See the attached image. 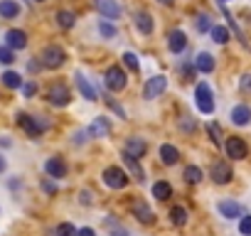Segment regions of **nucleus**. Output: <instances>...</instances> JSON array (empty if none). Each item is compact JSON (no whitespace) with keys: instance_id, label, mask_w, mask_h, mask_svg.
Returning a JSON list of instances; mask_svg holds the SVG:
<instances>
[{"instance_id":"30","label":"nucleus","mask_w":251,"mask_h":236,"mask_svg":"<svg viewBox=\"0 0 251 236\" xmlns=\"http://www.w3.org/2000/svg\"><path fill=\"white\" fill-rule=\"evenodd\" d=\"M209 35H212V40H214L217 45H226V42L231 40V37H229V30H226V27H222V25H214Z\"/></svg>"},{"instance_id":"38","label":"nucleus","mask_w":251,"mask_h":236,"mask_svg":"<svg viewBox=\"0 0 251 236\" xmlns=\"http://www.w3.org/2000/svg\"><path fill=\"white\" fill-rule=\"evenodd\" d=\"M40 189H42L45 194H50V197H54V194H57V182H54L52 177H45V180L40 182Z\"/></svg>"},{"instance_id":"20","label":"nucleus","mask_w":251,"mask_h":236,"mask_svg":"<svg viewBox=\"0 0 251 236\" xmlns=\"http://www.w3.org/2000/svg\"><path fill=\"white\" fill-rule=\"evenodd\" d=\"M121 160H123V165L131 170V175L138 180V182H143L146 180V172H143V167H141V163H138V158H133V155H128V153H121Z\"/></svg>"},{"instance_id":"16","label":"nucleus","mask_w":251,"mask_h":236,"mask_svg":"<svg viewBox=\"0 0 251 236\" xmlns=\"http://www.w3.org/2000/svg\"><path fill=\"white\" fill-rule=\"evenodd\" d=\"M86 131H89V138H103V136H108V133H111V118L96 116L94 123H91Z\"/></svg>"},{"instance_id":"5","label":"nucleus","mask_w":251,"mask_h":236,"mask_svg":"<svg viewBox=\"0 0 251 236\" xmlns=\"http://www.w3.org/2000/svg\"><path fill=\"white\" fill-rule=\"evenodd\" d=\"M103 81H106V89L108 91H113V94H118V91H123L126 89V84H128V76H126V71L121 69V67H108L106 69V76H103Z\"/></svg>"},{"instance_id":"14","label":"nucleus","mask_w":251,"mask_h":236,"mask_svg":"<svg viewBox=\"0 0 251 236\" xmlns=\"http://www.w3.org/2000/svg\"><path fill=\"white\" fill-rule=\"evenodd\" d=\"M133 25H136V30H138L141 35H151V32L155 30V20H153V15L146 13V10L133 13Z\"/></svg>"},{"instance_id":"35","label":"nucleus","mask_w":251,"mask_h":236,"mask_svg":"<svg viewBox=\"0 0 251 236\" xmlns=\"http://www.w3.org/2000/svg\"><path fill=\"white\" fill-rule=\"evenodd\" d=\"M106 226L111 229V236H131V231L126 229V226H121L118 221L113 224V219H106Z\"/></svg>"},{"instance_id":"41","label":"nucleus","mask_w":251,"mask_h":236,"mask_svg":"<svg viewBox=\"0 0 251 236\" xmlns=\"http://www.w3.org/2000/svg\"><path fill=\"white\" fill-rule=\"evenodd\" d=\"M35 94H37V84H35V81H25V84H23V96H25V98H32Z\"/></svg>"},{"instance_id":"13","label":"nucleus","mask_w":251,"mask_h":236,"mask_svg":"<svg viewBox=\"0 0 251 236\" xmlns=\"http://www.w3.org/2000/svg\"><path fill=\"white\" fill-rule=\"evenodd\" d=\"M91 3L103 18H108V20H118L121 18V3L118 0H91Z\"/></svg>"},{"instance_id":"37","label":"nucleus","mask_w":251,"mask_h":236,"mask_svg":"<svg viewBox=\"0 0 251 236\" xmlns=\"http://www.w3.org/2000/svg\"><path fill=\"white\" fill-rule=\"evenodd\" d=\"M15 62V52L8 45H0V64H13Z\"/></svg>"},{"instance_id":"36","label":"nucleus","mask_w":251,"mask_h":236,"mask_svg":"<svg viewBox=\"0 0 251 236\" xmlns=\"http://www.w3.org/2000/svg\"><path fill=\"white\" fill-rule=\"evenodd\" d=\"M123 64L128 67L131 71H138L141 69V62H138V54H133V52H126L123 54Z\"/></svg>"},{"instance_id":"49","label":"nucleus","mask_w":251,"mask_h":236,"mask_svg":"<svg viewBox=\"0 0 251 236\" xmlns=\"http://www.w3.org/2000/svg\"><path fill=\"white\" fill-rule=\"evenodd\" d=\"M160 3H163V5H173V3H175V0H160Z\"/></svg>"},{"instance_id":"51","label":"nucleus","mask_w":251,"mask_h":236,"mask_svg":"<svg viewBox=\"0 0 251 236\" xmlns=\"http://www.w3.org/2000/svg\"><path fill=\"white\" fill-rule=\"evenodd\" d=\"M35 3H45V0H35Z\"/></svg>"},{"instance_id":"26","label":"nucleus","mask_w":251,"mask_h":236,"mask_svg":"<svg viewBox=\"0 0 251 236\" xmlns=\"http://www.w3.org/2000/svg\"><path fill=\"white\" fill-rule=\"evenodd\" d=\"M54 20H57V25H59L62 30H72V27L76 25V15H74L72 10H59V13L54 15Z\"/></svg>"},{"instance_id":"21","label":"nucleus","mask_w":251,"mask_h":236,"mask_svg":"<svg viewBox=\"0 0 251 236\" xmlns=\"http://www.w3.org/2000/svg\"><path fill=\"white\" fill-rule=\"evenodd\" d=\"M126 153L141 160V158L148 153V145H146V141H143V138H128V141H126Z\"/></svg>"},{"instance_id":"4","label":"nucleus","mask_w":251,"mask_h":236,"mask_svg":"<svg viewBox=\"0 0 251 236\" xmlns=\"http://www.w3.org/2000/svg\"><path fill=\"white\" fill-rule=\"evenodd\" d=\"M40 62H42L45 69H59V67L67 62V52H64L62 47H57V45H47V47L42 49Z\"/></svg>"},{"instance_id":"8","label":"nucleus","mask_w":251,"mask_h":236,"mask_svg":"<svg viewBox=\"0 0 251 236\" xmlns=\"http://www.w3.org/2000/svg\"><path fill=\"white\" fill-rule=\"evenodd\" d=\"M165 89H168V79H165L163 74H158V76H153V79L146 81V86H143V98H146V101H153V98L163 96Z\"/></svg>"},{"instance_id":"19","label":"nucleus","mask_w":251,"mask_h":236,"mask_svg":"<svg viewBox=\"0 0 251 236\" xmlns=\"http://www.w3.org/2000/svg\"><path fill=\"white\" fill-rule=\"evenodd\" d=\"M185 47H187V35L182 30H173L168 35V49L173 54H180V52H185Z\"/></svg>"},{"instance_id":"9","label":"nucleus","mask_w":251,"mask_h":236,"mask_svg":"<svg viewBox=\"0 0 251 236\" xmlns=\"http://www.w3.org/2000/svg\"><path fill=\"white\" fill-rule=\"evenodd\" d=\"M224 153H226V158H231V160H244V158L249 155V145L244 143V138L231 136V138H226V143H224Z\"/></svg>"},{"instance_id":"23","label":"nucleus","mask_w":251,"mask_h":236,"mask_svg":"<svg viewBox=\"0 0 251 236\" xmlns=\"http://www.w3.org/2000/svg\"><path fill=\"white\" fill-rule=\"evenodd\" d=\"M195 67H197V71H202V74H212L214 71V57L209 54V52H200L197 57H195Z\"/></svg>"},{"instance_id":"31","label":"nucleus","mask_w":251,"mask_h":236,"mask_svg":"<svg viewBox=\"0 0 251 236\" xmlns=\"http://www.w3.org/2000/svg\"><path fill=\"white\" fill-rule=\"evenodd\" d=\"M207 133H209V141H212L217 148H224V143H222V128H219V123H207Z\"/></svg>"},{"instance_id":"34","label":"nucleus","mask_w":251,"mask_h":236,"mask_svg":"<svg viewBox=\"0 0 251 236\" xmlns=\"http://www.w3.org/2000/svg\"><path fill=\"white\" fill-rule=\"evenodd\" d=\"M57 236H79V229L74 224H69V221H62L57 226Z\"/></svg>"},{"instance_id":"3","label":"nucleus","mask_w":251,"mask_h":236,"mask_svg":"<svg viewBox=\"0 0 251 236\" xmlns=\"http://www.w3.org/2000/svg\"><path fill=\"white\" fill-rule=\"evenodd\" d=\"M101 180H103V185H106L108 189H123V187H128V182H131L128 172L121 170V167H116V165L106 167L103 175H101Z\"/></svg>"},{"instance_id":"32","label":"nucleus","mask_w":251,"mask_h":236,"mask_svg":"<svg viewBox=\"0 0 251 236\" xmlns=\"http://www.w3.org/2000/svg\"><path fill=\"white\" fill-rule=\"evenodd\" d=\"M185 180H187L190 185L202 182V170H200L197 165H187V167H185Z\"/></svg>"},{"instance_id":"27","label":"nucleus","mask_w":251,"mask_h":236,"mask_svg":"<svg viewBox=\"0 0 251 236\" xmlns=\"http://www.w3.org/2000/svg\"><path fill=\"white\" fill-rule=\"evenodd\" d=\"M170 221H173V226H185L187 224V209L182 204L170 207Z\"/></svg>"},{"instance_id":"2","label":"nucleus","mask_w":251,"mask_h":236,"mask_svg":"<svg viewBox=\"0 0 251 236\" xmlns=\"http://www.w3.org/2000/svg\"><path fill=\"white\" fill-rule=\"evenodd\" d=\"M195 106H197V111L200 113H204V116H209V113H214V94H212V89H209V84L207 81H200L197 86H195Z\"/></svg>"},{"instance_id":"46","label":"nucleus","mask_w":251,"mask_h":236,"mask_svg":"<svg viewBox=\"0 0 251 236\" xmlns=\"http://www.w3.org/2000/svg\"><path fill=\"white\" fill-rule=\"evenodd\" d=\"M79 199H81V204H91V202H94V199H91V192H89V189H84Z\"/></svg>"},{"instance_id":"33","label":"nucleus","mask_w":251,"mask_h":236,"mask_svg":"<svg viewBox=\"0 0 251 236\" xmlns=\"http://www.w3.org/2000/svg\"><path fill=\"white\" fill-rule=\"evenodd\" d=\"M99 32H101L103 40H113L116 37V25H111L108 20H101L99 23Z\"/></svg>"},{"instance_id":"11","label":"nucleus","mask_w":251,"mask_h":236,"mask_svg":"<svg viewBox=\"0 0 251 236\" xmlns=\"http://www.w3.org/2000/svg\"><path fill=\"white\" fill-rule=\"evenodd\" d=\"M217 212L224 219H241L244 216V207L239 202H234V199H219L217 202Z\"/></svg>"},{"instance_id":"24","label":"nucleus","mask_w":251,"mask_h":236,"mask_svg":"<svg viewBox=\"0 0 251 236\" xmlns=\"http://www.w3.org/2000/svg\"><path fill=\"white\" fill-rule=\"evenodd\" d=\"M151 192H153V197H155L158 202H168V199L173 197V187H170V182H165V180H158V182L151 187Z\"/></svg>"},{"instance_id":"48","label":"nucleus","mask_w":251,"mask_h":236,"mask_svg":"<svg viewBox=\"0 0 251 236\" xmlns=\"http://www.w3.org/2000/svg\"><path fill=\"white\" fill-rule=\"evenodd\" d=\"M10 145H13V141L8 136H0V148H10Z\"/></svg>"},{"instance_id":"44","label":"nucleus","mask_w":251,"mask_h":236,"mask_svg":"<svg viewBox=\"0 0 251 236\" xmlns=\"http://www.w3.org/2000/svg\"><path fill=\"white\" fill-rule=\"evenodd\" d=\"M108 108H111V111H116V116H118V118H126V111H123L116 101H108Z\"/></svg>"},{"instance_id":"12","label":"nucleus","mask_w":251,"mask_h":236,"mask_svg":"<svg viewBox=\"0 0 251 236\" xmlns=\"http://www.w3.org/2000/svg\"><path fill=\"white\" fill-rule=\"evenodd\" d=\"M229 121H231L234 126H239V128H246V126L251 123V106L236 103V106L229 111Z\"/></svg>"},{"instance_id":"43","label":"nucleus","mask_w":251,"mask_h":236,"mask_svg":"<svg viewBox=\"0 0 251 236\" xmlns=\"http://www.w3.org/2000/svg\"><path fill=\"white\" fill-rule=\"evenodd\" d=\"M239 86H241V91L251 94V74H244V76H241V81H239Z\"/></svg>"},{"instance_id":"17","label":"nucleus","mask_w":251,"mask_h":236,"mask_svg":"<svg viewBox=\"0 0 251 236\" xmlns=\"http://www.w3.org/2000/svg\"><path fill=\"white\" fill-rule=\"evenodd\" d=\"M5 45L13 49V52H20L27 47V32L25 30H8L5 32Z\"/></svg>"},{"instance_id":"10","label":"nucleus","mask_w":251,"mask_h":236,"mask_svg":"<svg viewBox=\"0 0 251 236\" xmlns=\"http://www.w3.org/2000/svg\"><path fill=\"white\" fill-rule=\"evenodd\" d=\"M45 172H47V177H52V180H62V177H67L69 167H67L64 158L54 155V158H47V163H45Z\"/></svg>"},{"instance_id":"28","label":"nucleus","mask_w":251,"mask_h":236,"mask_svg":"<svg viewBox=\"0 0 251 236\" xmlns=\"http://www.w3.org/2000/svg\"><path fill=\"white\" fill-rule=\"evenodd\" d=\"M212 27H214V20H212L207 13H200V15L195 18V30H197L200 35H204V32H212Z\"/></svg>"},{"instance_id":"25","label":"nucleus","mask_w":251,"mask_h":236,"mask_svg":"<svg viewBox=\"0 0 251 236\" xmlns=\"http://www.w3.org/2000/svg\"><path fill=\"white\" fill-rule=\"evenodd\" d=\"M20 15V5L15 0H0V18L3 20H15Z\"/></svg>"},{"instance_id":"22","label":"nucleus","mask_w":251,"mask_h":236,"mask_svg":"<svg viewBox=\"0 0 251 236\" xmlns=\"http://www.w3.org/2000/svg\"><path fill=\"white\" fill-rule=\"evenodd\" d=\"M160 163L168 165V167H173L175 163H180V150L175 145H170V143L160 145Z\"/></svg>"},{"instance_id":"1","label":"nucleus","mask_w":251,"mask_h":236,"mask_svg":"<svg viewBox=\"0 0 251 236\" xmlns=\"http://www.w3.org/2000/svg\"><path fill=\"white\" fill-rule=\"evenodd\" d=\"M15 121H18V126H20L30 138H40V136H42L45 131H50V126H52L45 116H27V113H23V111L15 116Z\"/></svg>"},{"instance_id":"39","label":"nucleus","mask_w":251,"mask_h":236,"mask_svg":"<svg viewBox=\"0 0 251 236\" xmlns=\"http://www.w3.org/2000/svg\"><path fill=\"white\" fill-rule=\"evenodd\" d=\"M239 234L241 236H251V214H244L239 219Z\"/></svg>"},{"instance_id":"15","label":"nucleus","mask_w":251,"mask_h":236,"mask_svg":"<svg viewBox=\"0 0 251 236\" xmlns=\"http://www.w3.org/2000/svg\"><path fill=\"white\" fill-rule=\"evenodd\" d=\"M74 81H76L79 94H81L86 101H99V91H96V86H91V81H89L81 71H76V74H74Z\"/></svg>"},{"instance_id":"40","label":"nucleus","mask_w":251,"mask_h":236,"mask_svg":"<svg viewBox=\"0 0 251 236\" xmlns=\"http://www.w3.org/2000/svg\"><path fill=\"white\" fill-rule=\"evenodd\" d=\"M180 128H182L185 133H192V131L197 128V121H195V118H187V116H185L182 121H180Z\"/></svg>"},{"instance_id":"29","label":"nucleus","mask_w":251,"mask_h":236,"mask_svg":"<svg viewBox=\"0 0 251 236\" xmlns=\"http://www.w3.org/2000/svg\"><path fill=\"white\" fill-rule=\"evenodd\" d=\"M0 79H3V84L8 89H23V84H25L18 71H3V76H0Z\"/></svg>"},{"instance_id":"6","label":"nucleus","mask_w":251,"mask_h":236,"mask_svg":"<svg viewBox=\"0 0 251 236\" xmlns=\"http://www.w3.org/2000/svg\"><path fill=\"white\" fill-rule=\"evenodd\" d=\"M209 177H212L214 185H229L231 177H234V170H231V165L226 160H214L209 165Z\"/></svg>"},{"instance_id":"18","label":"nucleus","mask_w":251,"mask_h":236,"mask_svg":"<svg viewBox=\"0 0 251 236\" xmlns=\"http://www.w3.org/2000/svg\"><path fill=\"white\" fill-rule=\"evenodd\" d=\"M131 212H133V216H136L141 224H146V226L155 224V214H153V209H151L146 202H133V204H131Z\"/></svg>"},{"instance_id":"50","label":"nucleus","mask_w":251,"mask_h":236,"mask_svg":"<svg viewBox=\"0 0 251 236\" xmlns=\"http://www.w3.org/2000/svg\"><path fill=\"white\" fill-rule=\"evenodd\" d=\"M217 3H219V5H226V3H229V0H217Z\"/></svg>"},{"instance_id":"7","label":"nucleus","mask_w":251,"mask_h":236,"mask_svg":"<svg viewBox=\"0 0 251 236\" xmlns=\"http://www.w3.org/2000/svg\"><path fill=\"white\" fill-rule=\"evenodd\" d=\"M47 98H50V103L52 106H57V108H64V106H69V101H72V91L67 89V84H52L50 86V91H47Z\"/></svg>"},{"instance_id":"42","label":"nucleus","mask_w":251,"mask_h":236,"mask_svg":"<svg viewBox=\"0 0 251 236\" xmlns=\"http://www.w3.org/2000/svg\"><path fill=\"white\" fill-rule=\"evenodd\" d=\"M86 141H89V131H76V133L72 136V143H74V145H84Z\"/></svg>"},{"instance_id":"47","label":"nucleus","mask_w":251,"mask_h":236,"mask_svg":"<svg viewBox=\"0 0 251 236\" xmlns=\"http://www.w3.org/2000/svg\"><path fill=\"white\" fill-rule=\"evenodd\" d=\"M79 236H96V231L91 226H84V229H79Z\"/></svg>"},{"instance_id":"45","label":"nucleus","mask_w":251,"mask_h":236,"mask_svg":"<svg viewBox=\"0 0 251 236\" xmlns=\"http://www.w3.org/2000/svg\"><path fill=\"white\" fill-rule=\"evenodd\" d=\"M27 69H30V71H32V74H37V71H40V69H42V62H35V59H32V62H30V64H27Z\"/></svg>"}]
</instances>
